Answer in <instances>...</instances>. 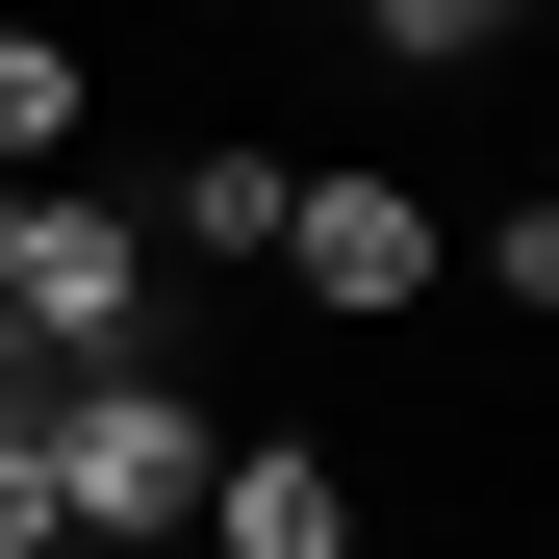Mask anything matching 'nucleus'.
I'll return each mask as SVG.
<instances>
[{
  "label": "nucleus",
  "mask_w": 559,
  "mask_h": 559,
  "mask_svg": "<svg viewBox=\"0 0 559 559\" xmlns=\"http://www.w3.org/2000/svg\"><path fill=\"white\" fill-rule=\"evenodd\" d=\"M204 457H229V407L178 382V356H128V382H26L0 509H26L51 559H178V534H204Z\"/></svg>",
  "instance_id": "nucleus-1"
},
{
  "label": "nucleus",
  "mask_w": 559,
  "mask_h": 559,
  "mask_svg": "<svg viewBox=\"0 0 559 559\" xmlns=\"http://www.w3.org/2000/svg\"><path fill=\"white\" fill-rule=\"evenodd\" d=\"M0 356H26V382H128V356H153L128 178H26V204H0Z\"/></svg>",
  "instance_id": "nucleus-2"
},
{
  "label": "nucleus",
  "mask_w": 559,
  "mask_h": 559,
  "mask_svg": "<svg viewBox=\"0 0 559 559\" xmlns=\"http://www.w3.org/2000/svg\"><path fill=\"white\" fill-rule=\"evenodd\" d=\"M280 306H306V331H407L432 306V280H457V229H432V178H382V153H331V178H280Z\"/></svg>",
  "instance_id": "nucleus-3"
},
{
  "label": "nucleus",
  "mask_w": 559,
  "mask_h": 559,
  "mask_svg": "<svg viewBox=\"0 0 559 559\" xmlns=\"http://www.w3.org/2000/svg\"><path fill=\"white\" fill-rule=\"evenodd\" d=\"M76 153H103V51H76V26H0V204L76 178Z\"/></svg>",
  "instance_id": "nucleus-4"
},
{
  "label": "nucleus",
  "mask_w": 559,
  "mask_h": 559,
  "mask_svg": "<svg viewBox=\"0 0 559 559\" xmlns=\"http://www.w3.org/2000/svg\"><path fill=\"white\" fill-rule=\"evenodd\" d=\"M128 229H153V254H229V280H254V254H280V153H178Z\"/></svg>",
  "instance_id": "nucleus-5"
},
{
  "label": "nucleus",
  "mask_w": 559,
  "mask_h": 559,
  "mask_svg": "<svg viewBox=\"0 0 559 559\" xmlns=\"http://www.w3.org/2000/svg\"><path fill=\"white\" fill-rule=\"evenodd\" d=\"M356 51H407V76H484V51H509V0H356Z\"/></svg>",
  "instance_id": "nucleus-6"
},
{
  "label": "nucleus",
  "mask_w": 559,
  "mask_h": 559,
  "mask_svg": "<svg viewBox=\"0 0 559 559\" xmlns=\"http://www.w3.org/2000/svg\"><path fill=\"white\" fill-rule=\"evenodd\" d=\"M0 432H26V356H0Z\"/></svg>",
  "instance_id": "nucleus-7"
}]
</instances>
